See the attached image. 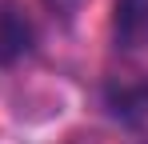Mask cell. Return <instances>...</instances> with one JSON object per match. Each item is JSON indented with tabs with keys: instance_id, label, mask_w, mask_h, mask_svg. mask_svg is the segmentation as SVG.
<instances>
[{
	"instance_id": "6da1fadb",
	"label": "cell",
	"mask_w": 148,
	"mask_h": 144,
	"mask_svg": "<svg viewBox=\"0 0 148 144\" xmlns=\"http://www.w3.org/2000/svg\"><path fill=\"white\" fill-rule=\"evenodd\" d=\"M28 48H32V24L24 20L20 8L0 4V68L16 64Z\"/></svg>"
},
{
	"instance_id": "7a4b0ae2",
	"label": "cell",
	"mask_w": 148,
	"mask_h": 144,
	"mask_svg": "<svg viewBox=\"0 0 148 144\" xmlns=\"http://www.w3.org/2000/svg\"><path fill=\"white\" fill-rule=\"evenodd\" d=\"M116 44L148 48V0H116Z\"/></svg>"
},
{
	"instance_id": "3957f363",
	"label": "cell",
	"mask_w": 148,
	"mask_h": 144,
	"mask_svg": "<svg viewBox=\"0 0 148 144\" xmlns=\"http://www.w3.org/2000/svg\"><path fill=\"white\" fill-rule=\"evenodd\" d=\"M108 108H112V116L124 120V124H136V120L148 116V88H132V84H124V88H108Z\"/></svg>"
},
{
	"instance_id": "277c9868",
	"label": "cell",
	"mask_w": 148,
	"mask_h": 144,
	"mask_svg": "<svg viewBox=\"0 0 148 144\" xmlns=\"http://www.w3.org/2000/svg\"><path fill=\"white\" fill-rule=\"evenodd\" d=\"M44 4H48V8L56 12V16H64V20H72V16H76V8H80L84 0H44Z\"/></svg>"
}]
</instances>
